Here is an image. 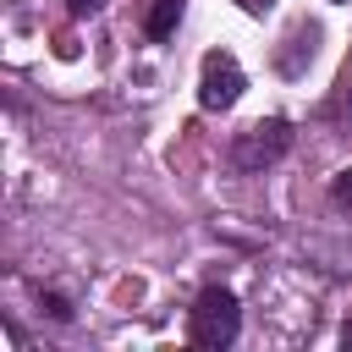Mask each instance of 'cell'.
Listing matches in <instances>:
<instances>
[{
	"mask_svg": "<svg viewBox=\"0 0 352 352\" xmlns=\"http://www.w3.org/2000/svg\"><path fill=\"white\" fill-rule=\"evenodd\" d=\"M242 330V308H236V292L226 286H204L187 308V341L204 346V352H226Z\"/></svg>",
	"mask_w": 352,
	"mask_h": 352,
	"instance_id": "1",
	"label": "cell"
},
{
	"mask_svg": "<svg viewBox=\"0 0 352 352\" xmlns=\"http://www.w3.org/2000/svg\"><path fill=\"white\" fill-rule=\"evenodd\" d=\"M286 148H292V121L270 116V121H253L248 132H236V138H231V165L253 176V170L275 165V160H280Z\"/></svg>",
	"mask_w": 352,
	"mask_h": 352,
	"instance_id": "2",
	"label": "cell"
},
{
	"mask_svg": "<svg viewBox=\"0 0 352 352\" xmlns=\"http://www.w3.org/2000/svg\"><path fill=\"white\" fill-rule=\"evenodd\" d=\"M242 88H248V77H242L236 55L209 50L204 66H198V104H204V110H231V104L242 99Z\"/></svg>",
	"mask_w": 352,
	"mask_h": 352,
	"instance_id": "3",
	"label": "cell"
},
{
	"mask_svg": "<svg viewBox=\"0 0 352 352\" xmlns=\"http://www.w3.org/2000/svg\"><path fill=\"white\" fill-rule=\"evenodd\" d=\"M314 50H319V22H297L286 33V50H275V72L280 77H302L308 60H314Z\"/></svg>",
	"mask_w": 352,
	"mask_h": 352,
	"instance_id": "4",
	"label": "cell"
},
{
	"mask_svg": "<svg viewBox=\"0 0 352 352\" xmlns=\"http://www.w3.org/2000/svg\"><path fill=\"white\" fill-rule=\"evenodd\" d=\"M176 22H182V0H154V6H148L143 33H148V38H170V33H176Z\"/></svg>",
	"mask_w": 352,
	"mask_h": 352,
	"instance_id": "5",
	"label": "cell"
},
{
	"mask_svg": "<svg viewBox=\"0 0 352 352\" xmlns=\"http://www.w3.org/2000/svg\"><path fill=\"white\" fill-rule=\"evenodd\" d=\"M38 314H50L55 324H72V319H77V308H72L66 292H38Z\"/></svg>",
	"mask_w": 352,
	"mask_h": 352,
	"instance_id": "6",
	"label": "cell"
},
{
	"mask_svg": "<svg viewBox=\"0 0 352 352\" xmlns=\"http://www.w3.org/2000/svg\"><path fill=\"white\" fill-rule=\"evenodd\" d=\"M330 198H336L341 209H352V165H346V170H336V182H330Z\"/></svg>",
	"mask_w": 352,
	"mask_h": 352,
	"instance_id": "7",
	"label": "cell"
},
{
	"mask_svg": "<svg viewBox=\"0 0 352 352\" xmlns=\"http://www.w3.org/2000/svg\"><path fill=\"white\" fill-rule=\"evenodd\" d=\"M72 6V16H88V11H99V0H66Z\"/></svg>",
	"mask_w": 352,
	"mask_h": 352,
	"instance_id": "8",
	"label": "cell"
},
{
	"mask_svg": "<svg viewBox=\"0 0 352 352\" xmlns=\"http://www.w3.org/2000/svg\"><path fill=\"white\" fill-rule=\"evenodd\" d=\"M341 346H346V352H352V319H346V324H341Z\"/></svg>",
	"mask_w": 352,
	"mask_h": 352,
	"instance_id": "9",
	"label": "cell"
},
{
	"mask_svg": "<svg viewBox=\"0 0 352 352\" xmlns=\"http://www.w3.org/2000/svg\"><path fill=\"white\" fill-rule=\"evenodd\" d=\"M330 6H346V0H330Z\"/></svg>",
	"mask_w": 352,
	"mask_h": 352,
	"instance_id": "10",
	"label": "cell"
}]
</instances>
